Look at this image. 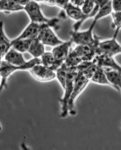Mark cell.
Listing matches in <instances>:
<instances>
[{
  "label": "cell",
  "mask_w": 121,
  "mask_h": 150,
  "mask_svg": "<svg viewBox=\"0 0 121 150\" xmlns=\"http://www.w3.org/2000/svg\"><path fill=\"white\" fill-rule=\"evenodd\" d=\"M24 10L22 6L11 0H0V10L6 14H11Z\"/></svg>",
  "instance_id": "16"
},
{
  "label": "cell",
  "mask_w": 121,
  "mask_h": 150,
  "mask_svg": "<svg viewBox=\"0 0 121 150\" xmlns=\"http://www.w3.org/2000/svg\"><path fill=\"white\" fill-rule=\"evenodd\" d=\"M41 63L40 58H33L27 62L25 64L22 65H15L10 64L4 59L1 60L0 65V77L1 92L6 86L8 79L14 73L18 71L29 70L34 65Z\"/></svg>",
  "instance_id": "1"
},
{
  "label": "cell",
  "mask_w": 121,
  "mask_h": 150,
  "mask_svg": "<svg viewBox=\"0 0 121 150\" xmlns=\"http://www.w3.org/2000/svg\"><path fill=\"white\" fill-rule=\"evenodd\" d=\"M111 7L113 12H121V0H111Z\"/></svg>",
  "instance_id": "27"
},
{
  "label": "cell",
  "mask_w": 121,
  "mask_h": 150,
  "mask_svg": "<svg viewBox=\"0 0 121 150\" xmlns=\"http://www.w3.org/2000/svg\"><path fill=\"white\" fill-rule=\"evenodd\" d=\"M113 12L111 7V0H110L98 11V13L93 18V21L98 23V21L108 15H111Z\"/></svg>",
  "instance_id": "22"
},
{
  "label": "cell",
  "mask_w": 121,
  "mask_h": 150,
  "mask_svg": "<svg viewBox=\"0 0 121 150\" xmlns=\"http://www.w3.org/2000/svg\"><path fill=\"white\" fill-rule=\"evenodd\" d=\"M77 73L78 72L75 70L70 72L67 78L66 84L63 89L64 95L59 101L61 105V118L67 117L69 113L68 104L73 91L74 83L77 77Z\"/></svg>",
  "instance_id": "4"
},
{
  "label": "cell",
  "mask_w": 121,
  "mask_h": 150,
  "mask_svg": "<svg viewBox=\"0 0 121 150\" xmlns=\"http://www.w3.org/2000/svg\"><path fill=\"white\" fill-rule=\"evenodd\" d=\"M96 46L87 45H77L74 51L80 57L82 61H93L96 56Z\"/></svg>",
  "instance_id": "9"
},
{
  "label": "cell",
  "mask_w": 121,
  "mask_h": 150,
  "mask_svg": "<svg viewBox=\"0 0 121 150\" xmlns=\"http://www.w3.org/2000/svg\"><path fill=\"white\" fill-rule=\"evenodd\" d=\"M73 43L72 41L63 42L61 45L53 47L52 51L54 57L58 61L64 63L67 56L71 51V45Z\"/></svg>",
  "instance_id": "11"
},
{
  "label": "cell",
  "mask_w": 121,
  "mask_h": 150,
  "mask_svg": "<svg viewBox=\"0 0 121 150\" xmlns=\"http://www.w3.org/2000/svg\"><path fill=\"white\" fill-rule=\"evenodd\" d=\"M91 82L95 84L101 85H107L111 86L108 79L107 76L103 67L98 65V68L93 76L91 79Z\"/></svg>",
  "instance_id": "20"
},
{
  "label": "cell",
  "mask_w": 121,
  "mask_h": 150,
  "mask_svg": "<svg viewBox=\"0 0 121 150\" xmlns=\"http://www.w3.org/2000/svg\"><path fill=\"white\" fill-rule=\"evenodd\" d=\"M41 64L56 71L64 63L58 61L52 52H46L40 57Z\"/></svg>",
  "instance_id": "15"
},
{
  "label": "cell",
  "mask_w": 121,
  "mask_h": 150,
  "mask_svg": "<svg viewBox=\"0 0 121 150\" xmlns=\"http://www.w3.org/2000/svg\"><path fill=\"white\" fill-rule=\"evenodd\" d=\"M31 22L38 24H46L49 25L52 28H57L59 19L58 18H48L43 15L40 6L38 3L31 0L24 7V10Z\"/></svg>",
  "instance_id": "2"
},
{
  "label": "cell",
  "mask_w": 121,
  "mask_h": 150,
  "mask_svg": "<svg viewBox=\"0 0 121 150\" xmlns=\"http://www.w3.org/2000/svg\"><path fill=\"white\" fill-rule=\"evenodd\" d=\"M97 23L93 21L90 27L84 31H72L71 32V40L77 45H87L91 46L98 45L100 40L95 37L93 33L94 28Z\"/></svg>",
  "instance_id": "3"
},
{
  "label": "cell",
  "mask_w": 121,
  "mask_h": 150,
  "mask_svg": "<svg viewBox=\"0 0 121 150\" xmlns=\"http://www.w3.org/2000/svg\"><path fill=\"white\" fill-rule=\"evenodd\" d=\"M90 82L91 81L86 78L81 73H77V77L74 83L73 91L68 104L69 113L70 115H74L75 114V111L74 110L75 101L77 99L78 97L86 89Z\"/></svg>",
  "instance_id": "5"
},
{
  "label": "cell",
  "mask_w": 121,
  "mask_h": 150,
  "mask_svg": "<svg viewBox=\"0 0 121 150\" xmlns=\"http://www.w3.org/2000/svg\"><path fill=\"white\" fill-rule=\"evenodd\" d=\"M94 61L99 66L110 69L121 74V65L115 61L114 57L103 55H96Z\"/></svg>",
  "instance_id": "12"
},
{
  "label": "cell",
  "mask_w": 121,
  "mask_h": 150,
  "mask_svg": "<svg viewBox=\"0 0 121 150\" xmlns=\"http://www.w3.org/2000/svg\"><path fill=\"white\" fill-rule=\"evenodd\" d=\"M52 28L48 24H43L38 38L45 45L54 47L64 41L59 38Z\"/></svg>",
  "instance_id": "8"
},
{
  "label": "cell",
  "mask_w": 121,
  "mask_h": 150,
  "mask_svg": "<svg viewBox=\"0 0 121 150\" xmlns=\"http://www.w3.org/2000/svg\"><path fill=\"white\" fill-rule=\"evenodd\" d=\"M69 3L70 0H51L49 5L57 6L64 10Z\"/></svg>",
  "instance_id": "26"
},
{
  "label": "cell",
  "mask_w": 121,
  "mask_h": 150,
  "mask_svg": "<svg viewBox=\"0 0 121 150\" xmlns=\"http://www.w3.org/2000/svg\"><path fill=\"white\" fill-rule=\"evenodd\" d=\"M104 68L111 87L121 93V74L110 69Z\"/></svg>",
  "instance_id": "17"
},
{
  "label": "cell",
  "mask_w": 121,
  "mask_h": 150,
  "mask_svg": "<svg viewBox=\"0 0 121 150\" xmlns=\"http://www.w3.org/2000/svg\"><path fill=\"white\" fill-rule=\"evenodd\" d=\"M29 71L39 82H50L56 79V71L41 63L34 65Z\"/></svg>",
  "instance_id": "7"
},
{
  "label": "cell",
  "mask_w": 121,
  "mask_h": 150,
  "mask_svg": "<svg viewBox=\"0 0 121 150\" xmlns=\"http://www.w3.org/2000/svg\"><path fill=\"white\" fill-rule=\"evenodd\" d=\"M20 148L22 150H31L30 148H29V146L27 145V144L24 143H22L20 144Z\"/></svg>",
  "instance_id": "30"
},
{
  "label": "cell",
  "mask_w": 121,
  "mask_h": 150,
  "mask_svg": "<svg viewBox=\"0 0 121 150\" xmlns=\"http://www.w3.org/2000/svg\"><path fill=\"white\" fill-rule=\"evenodd\" d=\"M43 24H38L34 22H31L27 25L23 31L14 40H18L22 39H30L34 40L38 37L40 30L42 27Z\"/></svg>",
  "instance_id": "10"
},
{
  "label": "cell",
  "mask_w": 121,
  "mask_h": 150,
  "mask_svg": "<svg viewBox=\"0 0 121 150\" xmlns=\"http://www.w3.org/2000/svg\"><path fill=\"white\" fill-rule=\"evenodd\" d=\"M11 1L16 2V4H20L22 6L25 7L27 4L31 0H11Z\"/></svg>",
  "instance_id": "29"
},
{
  "label": "cell",
  "mask_w": 121,
  "mask_h": 150,
  "mask_svg": "<svg viewBox=\"0 0 121 150\" xmlns=\"http://www.w3.org/2000/svg\"><path fill=\"white\" fill-rule=\"evenodd\" d=\"M112 18L111 26L115 29L113 38H117L118 35L121 30V12H113L111 14Z\"/></svg>",
  "instance_id": "24"
},
{
  "label": "cell",
  "mask_w": 121,
  "mask_h": 150,
  "mask_svg": "<svg viewBox=\"0 0 121 150\" xmlns=\"http://www.w3.org/2000/svg\"><path fill=\"white\" fill-rule=\"evenodd\" d=\"M4 60L10 64L15 65H23L27 63L23 54L11 48L4 57ZM2 60V59H1Z\"/></svg>",
  "instance_id": "13"
},
{
  "label": "cell",
  "mask_w": 121,
  "mask_h": 150,
  "mask_svg": "<svg viewBox=\"0 0 121 150\" xmlns=\"http://www.w3.org/2000/svg\"><path fill=\"white\" fill-rule=\"evenodd\" d=\"M73 70L77 71V69L68 67L64 63L63 65L56 71V79H57L63 89L65 88L66 84L67 78L70 72Z\"/></svg>",
  "instance_id": "18"
},
{
  "label": "cell",
  "mask_w": 121,
  "mask_h": 150,
  "mask_svg": "<svg viewBox=\"0 0 121 150\" xmlns=\"http://www.w3.org/2000/svg\"><path fill=\"white\" fill-rule=\"evenodd\" d=\"M33 58H40L45 52V45L36 38L34 39L31 44L28 52Z\"/></svg>",
  "instance_id": "19"
},
{
  "label": "cell",
  "mask_w": 121,
  "mask_h": 150,
  "mask_svg": "<svg viewBox=\"0 0 121 150\" xmlns=\"http://www.w3.org/2000/svg\"><path fill=\"white\" fill-rule=\"evenodd\" d=\"M82 62H83L82 60L73 49L70 52L64 63L68 67L77 69V67Z\"/></svg>",
  "instance_id": "23"
},
{
  "label": "cell",
  "mask_w": 121,
  "mask_h": 150,
  "mask_svg": "<svg viewBox=\"0 0 121 150\" xmlns=\"http://www.w3.org/2000/svg\"><path fill=\"white\" fill-rule=\"evenodd\" d=\"M96 54L114 57L116 55L121 54V45L117 41V38L113 37L100 41L96 48Z\"/></svg>",
  "instance_id": "6"
},
{
  "label": "cell",
  "mask_w": 121,
  "mask_h": 150,
  "mask_svg": "<svg viewBox=\"0 0 121 150\" xmlns=\"http://www.w3.org/2000/svg\"><path fill=\"white\" fill-rule=\"evenodd\" d=\"M0 23V54L1 59H2L8 51L12 48V40L7 36L4 30V22L1 21Z\"/></svg>",
  "instance_id": "14"
},
{
  "label": "cell",
  "mask_w": 121,
  "mask_h": 150,
  "mask_svg": "<svg viewBox=\"0 0 121 150\" xmlns=\"http://www.w3.org/2000/svg\"><path fill=\"white\" fill-rule=\"evenodd\" d=\"M95 0H85L84 4L81 7V9L86 15V20L91 18V14L95 7Z\"/></svg>",
  "instance_id": "25"
},
{
  "label": "cell",
  "mask_w": 121,
  "mask_h": 150,
  "mask_svg": "<svg viewBox=\"0 0 121 150\" xmlns=\"http://www.w3.org/2000/svg\"><path fill=\"white\" fill-rule=\"evenodd\" d=\"M12 40V48L16 49L21 53L28 52L31 42L33 40L22 39L18 40Z\"/></svg>",
  "instance_id": "21"
},
{
  "label": "cell",
  "mask_w": 121,
  "mask_h": 150,
  "mask_svg": "<svg viewBox=\"0 0 121 150\" xmlns=\"http://www.w3.org/2000/svg\"><path fill=\"white\" fill-rule=\"evenodd\" d=\"M85 0H70V3L75 6L80 7L81 8L84 4Z\"/></svg>",
  "instance_id": "28"
}]
</instances>
